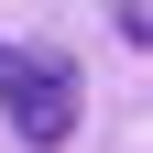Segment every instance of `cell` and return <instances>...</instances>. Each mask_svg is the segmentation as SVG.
<instances>
[{
	"label": "cell",
	"instance_id": "cell-1",
	"mask_svg": "<svg viewBox=\"0 0 153 153\" xmlns=\"http://www.w3.org/2000/svg\"><path fill=\"white\" fill-rule=\"evenodd\" d=\"M0 120H11V142L55 153L76 131V66L55 44H0Z\"/></svg>",
	"mask_w": 153,
	"mask_h": 153
},
{
	"label": "cell",
	"instance_id": "cell-2",
	"mask_svg": "<svg viewBox=\"0 0 153 153\" xmlns=\"http://www.w3.org/2000/svg\"><path fill=\"white\" fill-rule=\"evenodd\" d=\"M120 33H131V44H153V0H131V11H120Z\"/></svg>",
	"mask_w": 153,
	"mask_h": 153
}]
</instances>
